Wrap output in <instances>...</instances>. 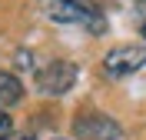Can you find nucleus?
<instances>
[{
	"label": "nucleus",
	"mask_w": 146,
	"mask_h": 140,
	"mask_svg": "<svg viewBox=\"0 0 146 140\" xmlns=\"http://www.w3.org/2000/svg\"><path fill=\"white\" fill-rule=\"evenodd\" d=\"M53 140H60V137H53Z\"/></svg>",
	"instance_id": "9"
},
{
	"label": "nucleus",
	"mask_w": 146,
	"mask_h": 140,
	"mask_svg": "<svg viewBox=\"0 0 146 140\" xmlns=\"http://www.w3.org/2000/svg\"><path fill=\"white\" fill-rule=\"evenodd\" d=\"M20 100H23V84H20V77H13V74H0V110L17 107Z\"/></svg>",
	"instance_id": "5"
},
{
	"label": "nucleus",
	"mask_w": 146,
	"mask_h": 140,
	"mask_svg": "<svg viewBox=\"0 0 146 140\" xmlns=\"http://www.w3.org/2000/svg\"><path fill=\"white\" fill-rule=\"evenodd\" d=\"M7 133H13V120L7 110H0V137H7Z\"/></svg>",
	"instance_id": "6"
},
{
	"label": "nucleus",
	"mask_w": 146,
	"mask_h": 140,
	"mask_svg": "<svg viewBox=\"0 0 146 140\" xmlns=\"http://www.w3.org/2000/svg\"><path fill=\"white\" fill-rule=\"evenodd\" d=\"M0 140H30L27 133H7V137H0Z\"/></svg>",
	"instance_id": "7"
},
{
	"label": "nucleus",
	"mask_w": 146,
	"mask_h": 140,
	"mask_svg": "<svg viewBox=\"0 0 146 140\" xmlns=\"http://www.w3.org/2000/svg\"><path fill=\"white\" fill-rule=\"evenodd\" d=\"M20 64H27L33 70L36 90L46 93V97H60L76 84V67L70 60H46V64H36L30 54H20Z\"/></svg>",
	"instance_id": "2"
},
{
	"label": "nucleus",
	"mask_w": 146,
	"mask_h": 140,
	"mask_svg": "<svg viewBox=\"0 0 146 140\" xmlns=\"http://www.w3.org/2000/svg\"><path fill=\"white\" fill-rule=\"evenodd\" d=\"M139 33H143V40H146V17H143V23H139Z\"/></svg>",
	"instance_id": "8"
},
{
	"label": "nucleus",
	"mask_w": 146,
	"mask_h": 140,
	"mask_svg": "<svg viewBox=\"0 0 146 140\" xmlns=\"http://www.w3.org/2000/svg\"><path fill=\"white\" fill-rule=\"evenodd\" d=\"M143 67H146V44H123V47H113L103 57V74L110 80H123Z\"/></svg>",
	"instance_id": "3"
},
{
	"label": "nucleus",
	"mask_w": 146,
	"mask_h": 140,
	"mask_svg": "<svg viewBox=\"0 0 146 140\" xmlns=\"http://www.w3.org/2000/svg\"><path fill=\"white\" fill-rule=\"evenodd\" d=\"M43 13L60 27H76L86 33H106V17L93 0H40Z\"/></svg>",
	"instance_id": "1"
},
{
	"label": "nucleus",
	"mask_w": 146,
	"mask_h": 140,
	"mask_svg": "<svg viewBox=\"0 0 146 140\" xmlns=\"http://www.w3.org/2000/svg\"><path fill=\"white\" fill-rule=\"evenodd\" d=\"M73 130H76L80 140H119V137H123L119 123L113 120V117H106V113H100V110H83V113H76Z\"/></svg>",
	"instance_id": "4"
}]
</instances>
